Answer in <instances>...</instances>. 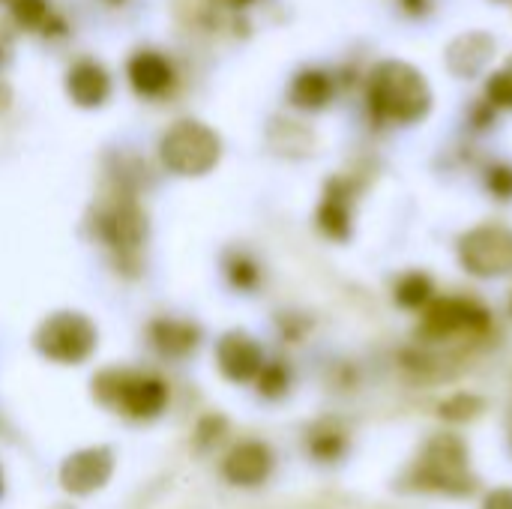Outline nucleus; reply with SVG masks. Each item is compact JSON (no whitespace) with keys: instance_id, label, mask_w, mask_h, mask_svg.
<instances>
[{"instance_id":"nucleus-1","label":"nucleus","mask_w":512,"mask_h":509,"mask_svg":"<svg viewBox=\"0 0 512 509\" xmlns=\"http://www.w3.org/2000/svg\"><path fill=\"white\" fill-rule=\"evenodd\" d=\"M366 105L369 117L381 126H411L432 111V90L426 75L411 63L384 60L369 75Z\"/></svg>"},{"instance_id":"nucleus-2","label":"nucleus","mask_w":512,"mask_h":509,"mask_svg":"<svg viewBox=\"0 0 512 509\" xmlns=\"http://www.w3.org/2000/svg\"><path fill=\"white\" fill-rule=\"evenodd\" d=\"M402 489L432 492L447 498H468L477 492V477L471 471V450L459 435L441 432L426 441L408 474L402 477Z\"/></svg>"},{"instance_id":"nucleus-3","label":"nucleus","mask_w":512,"mask_h":509,"mask_svg":"<svg viewBox=\"0 0 512 509\" xmlns=\"http://www.w3.org/2000/svg\"><path fill=\"white\" fill-rule=\"evenodd\" d=\"M492 333V315L471 297H435L423 309L417 339L426 348H450L480 342Z\"/></svg>"},{"instance_id":"nucleus-4","label":"nucleus","mask_w":512,"mask_h":509,"mask_svg":"<svg viewBox=\"0 0 512 509\" xmlns=\"http://www.w3.org/2000/svg\"><path fill=\"white\" fill-rule=\"evenodd\" d=\"M159 156L174 174L201 177L219 162L222 144L210 126H204L198 120H180L165 132V138L159 144Z\"/></svg>"},{"instance_id":"nucleus-5","label":"nucleus","mask_w":512,"mask_h":509,"mask_svg":"<svg viewBox=\"0 0 512 509\" xmlns=\"http://www.w3.org/2000/svg\"><path fill=\"white\" fill-rule=\"evenodd\" d=\"M33 345L45 360L75 366V363H84L93 354L96 327L81 312H54L39 324V330L33 336Z\"/></svg>"},{"instance_id":"nucleus-6","label":"nucleus","mask_w":512,"mask_h":509,"mask_svg":"<svg viewBox=\"0 0 512 509\" xmlns=\"http://www.w3.org/2000/svg\"><path fill=\"white\" fill-rule=\"evenodd\" d=\"M459 261L477 279L512 276V228L477 225L459 237Z\"/></svg>"},{"instance_id":"nucleus-7","label":"nucleus","mask_w":512,"mask_h":509,"mask_svg":"<svg viewBox=\"0 0 512 509\" xmlns=\"http://www.w3.org/2000/svg\"><path fill=\"white\" fill-rule=\"evenodd\" d=\"M111 378H114V387L105 402H114L129 417L150 420L165 411L168 387L159 378H150V375H111Z\"/></svg>"},{"instance_id":"nucleus-8","label":"nucleus","mask_w":512,"mask_h":509,"mask_svg":"<svg viewBox=\"0 0 512 509\" xmlns=\"http://www.w3.org/2000/svg\"><path fill=\"white\" fill-rule=\"evenodd\" d=\"M114 474V453L108 447H87L72 453L60 465V483L72 495H90L102 489Z\"/></svg>"},{"instance_id":"nucleus-9","label":"nucleus","mask_w":512,"mask_h":509,"mask_svg":"<svg viewBox=\"0 0 512 509\" xmlns=\"http://www.w3.org/2000/svg\"><path fill=\"white\" fill-rule=\"evenodd\" d=\"M216 363L219 372L234 384H249L264 369V351L261 345L246 333H225L216 345Z\"/></svg>"},{"instance_id":"nucleus-10","label":"nucleus","mask_w":512,"mask_h":509,"mask_svg":"<svg viewBox=\"0 0 512 509\" xmlns=\"http://www.w3.org/2000/svg\"><path fill=\"white\" fill-rule=\"evenodd\" d=\"M273 465H276L273 450L264 441H243L225 456L222 474L231 486L252 489V486H261L273 474Z\"/></svg>"},{"instance_id":"nucleus-11","label":"nucleus","mask_w":512,"mask_h":509,"mask_svg":"<svg viewBox=\"0 0 512 509\" xmlns=\"http://www.w3.org/2000/svg\"><path fill=\"white\" fill-rule=\"evenodd\" d=\"M351 189L345 180H330L327 192L321 198L318 207V228L330 237V240H348L351 237Z\"/></svg>"},{"instance_id":"nucleus-12","label":"nucleus","mask_w":512,"mask_h":509,"mask_svg":"<svg viewBox=\"0 0 512 509\" xmlns=\"http://www.w3.org/2000/svg\"><path fill=\"white\" fill-rule=\"evenodd\" d=\"M129 84L141 96H162L174 84L171 63L156 51H138L129 60Z\"/></svg>"},{"instance_id":"nucleus-13","label":"nucleus","mask_w":512,"mask_h":509,"mask_svg":"<svg viewBox=\"0 0 512 509\" xmlns=\"http://www.w3.org/2000/svg\"><path fill=\"white\" fill-rule=\"evenodd\" d=\"M66 87H69V96L81 105V108H96L108 99L111 93V78L108 72L93 63V60H81L78 66L69 69L66 75Z\"/></svg>"},{"instance_id":"nucleus-14","label":"nucleus","mask_w":512,"mask_h":509,"mask_svg":"<svg viewBox=\"0 0 512 509\" xmlns=\"http://www.w3.org/2000/svg\"><path fill=\"white\" fill-rule=\"evenodd\" d=\"M492 54H495V42H492V36H486V33H465V36H459V39L450 45V51H447L450 69H453L459 78H474V75L489 63Z\"/></svg>"},{"instance_id":"nucleus-15","label":"nucleus","mask_w":512,"mask_h":509,"mask_svg":"<svg viewBox=\"0 0 512 509\" xmlns=\"http://www.w3.org/2000/svg\"><path fill=\"white\" fill-rule=\"evenodd\" d=\"M102 234L117 249H135V246H141V240L147 234V222L135 204H120L102 219Z\"/></svg>"},{"instance_id":"nucleus-16","label":"nucleus","mask_w":512,"mask_h":509,"mask_svg":"<svg viewBox=\"0 0 512 509\" xmlns=\"http://www.w3.org/2000/svg\"><path fill=\"white\" fill-rule=\"evenodd\" d=\"M198 327L189 324V321H174V318H165V321H156L150 327V339L156 345L159 354L165 357H186L189 351H195L198 345Z\"/></svg>"},{"instance_id":"nucleus-17","label":"nucleus","mask_w":512,"mask_h":509,"mask_svg":"<svg viewBox=\"0 0 512 509\" xmlns=\"http://www.w3.org/2000/svg\"><path fill=\"white\" fill-rule=\"evenodd\" d=\"M333 99V78L324 69H303L291 81V102L303 111H318Z\"/></svg>"},{"instance_id":"nucleus-18","label":"nucleus","mask_w":512,"mask_h":509,"mask_svg":"<svg viewBox=\"0 0 512 509\" xmlns=\"http://www.w3.org/2000/svg\"><path fill=\"white\" fill-rule=\"evenodd\" d=\"M348 450V432L336 423H321L309 432V453L315 462H339Z\"/></svg>"},{"instance_id":"nucleus-19","label":"nucleus","mask_w":512,"mask_h":509,"mask_svg":"<svg viewBox=\"0 0 512 509\" xmlns=\"http://www.w3.org/2000/svg\"><path fill=\"white\" fill-rule=\"evenodd\" d=\"M435 300V285L426 273L420 270H411L405 273L399 282H396V303L402 309H411V312H423L429 303Z\"/></svg>"},{"instance_id":"nucleus-20","label":"nucleus","mask_w":512,"mask_h":509,"mask_svg":"<svg viewBox=\"0 0 512 509\" xmlns=\"http://www.w3.org/2000/svg\"><path fill=\"white\" fill-rule=\"evenodd\" d=\"M483 408H486V402L480 396H474V393H456V396H450L441 405V417L450 420V423H465V420L480 417Z\"/></svg>"},{"instance_id":"nucleus-21","label":"nucleus","mask_w":512,"mask_h":509,"mask_svg":"<svg viewBox=\"0 0 512 509\" xmlns=\"http://www.w3.org/2000/svg\"><path fill=\"white\" fill-rule=\"evenodd\" d=\"M486 102L492 108H507V111H512V57L498 72L489 75V81H486Z\"/></svg>"},{"instance_id":"nucleus-22","label":"nucleus","mask_w":512,"mask_h":509,"mask_svg":"<svg viewBox=\"0 0 512 509\" xmlns=\"http://www.w3.org/2000/svg\"><path fill=\"white\" fill-rule=\"evenodd\" d=\"M255 381H258L261 396L276 399V396H282V393L288 390V384H291V372L285 369V363H264V369H261V375H258Z\"/></svg>"},{"instance_id":"nucleus-23","label":"nucleus","mask_w":512,"mask_h":509,"mask_svg":"<svg viewBox=\"0 0 512 509\" xmlns=\"http://www.w3.org/2000/svg\"><path fill=\"white\" fill-rule=\"evenodd\" d=\"M228 279H231L234 288L252 291L258 285V267H255V261H249L246 255H234L228 261Z\"/></svg>"},{"instance_id":"nucleus-24","label":"nucleus","mask_w":512,"mask_h":509,"mask_svg":"<svg viewBox=\"0 0 512 509\" xmlns=\"http://www.w3.org/2000/svg\"><path fill=\"white\" fill-rule=\"evenodd\" d=\"M486 189L498 198V201H512V165L498 162L486 171Z\"/></svg>"},{"instance_id":"nucleus-25","label":"nucleus","mask_w":512,"mask_h":509,"mask_svg":"<svg viewBox=\"0 0 512 509\" xmlns=\"http://www.w3.org/2000/svg\"><path fill=\"white\" fill-rule=\"evenodd\" d=\"M12 12L21 27H39L48 18V3L45 0H12Z\"/></svg>"},{"instance_id":"nucleus-26","label":"nucleus","mask_w":512,"mask_h":509,"mask_svg":"<svg viewBox=\"0 0 512 509\" xmlns=\"http://www.w3.org/2000/svg\"><path fill=\"white\" fill-rule=\"evenodd\" d=\"M483 509H512V489H495L486 495Z\"/></svg>"},{"instance_id":"nucleus-27","label":"nucleus","mask_w":512,"mask_h":509,"mask_svg":"<svg viewBox=\"0 0 512 509\" xmlns=\"http://www.w3.org/2000/svg\"><path fill=\"white\" fill-rule=\"evenodd\" d=\"M402 6L411 12V15H423L429 9V0H402Z\"/></svg>"},{"instance_id":"nucleus-28","label":"nucleus","mask_w":512,"mask_h":509,"mask_svg":"<svg viewBox=\"0 0 512 509\" xmlns=\"http://www.w3.org/2000/svg\"><path fill=\"white\" fill-rule=\"evenodd\" d=\"M234 3H249V0H234Z\"/></svg>"},{"instance_id":"nucleus-29","label":"nucleus","mask_w":512,"mask_h":509,"mask_svg":"<svg viewBox=\"0 0 512 509\" xmlns=\"http://www.w3.org/2000/svg\"><path fill=\"white\" fill-rule=\"evenodd\" d=\"M0 492H3V480H0Z\"/></svg>"},{"instance_id":"nucleus-30","label":"nucleus","mask_w":512,"mask_h":509,"mask_svg":"<svg viewBox=\"0 0 512 509\" xmlns=\"http://www.w3.org/2000/svg\"><path fill=\"white\" fill-rule=\"evenodd\" d=\"M510 444H512V438H510Z\"/></svg>"}]
</instances>
